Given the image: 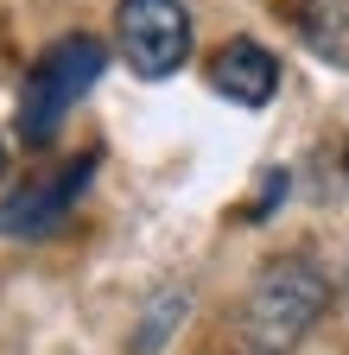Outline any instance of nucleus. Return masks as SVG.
I'll list each match as a JSON object with an SVG mask.
<instances>
[{
    "label": "nucleus",
    "instance_id": "nucleus-1",
    "mask_svg": "<svg viewBox=\"0 0 349 355\" xmlns=\"http://www.w3.org/2000/svg\"><path fill=\"white\" fill-rule=\"evenodd\" d=\"M330 304V279L312 254H273L267 266L254 273L248 298H241V343L248 355H292L305 336L318 330Z\"/></svg>",
    "mask_w": 349,
    "mask_h": 355
},
{
    "label": "nucleus",
    "instance_id": "nucleus-2",
    "mask_svg": "<svg viewBox=\"0 0 349 355\" xmlns=\"http://www.w3.org/2000/svg\"><path fill=\"white\" fill-rule=\"evenodd\" d=\"M102 64H108L102 38H90V32L58 38L51 51L26 70V89H19V140L26 146H51L58 127H64V114L96 89Z\"/></svg>",
    "mask_w": 349,
    "mask_h": 355
},
{
    "label": "nucleus",
    "instance_id": "nucleus-3",
    "mask_svg": "<svg viewBox=\"0 0 349 355\" xmlns=\"http://www.w3.org/2000/svg\"><path fill=\"white\" fill-rule=\"evenodd\" d=\"M114 44H121V58H127L134 76L165 83L191 58V13H185V0H121Z\"/></svg>",
    "mask_w": 349,
    "mask_h": 355
},
{
    "label": "nucleus",
    "instance_id": "nucleus-4",
    "mask_svg": "<svg viewBox=\"0 0 349 355\" xmlns=\"http://www.w3.org/2000/svg\"><path fill=\"white\" fill-rule=\"evenodd\" d=\"M96 165H102V153H76L64 171L13 191L7 203H0V235H7V241H45V235H58V222L70 216V203L83 197V184H90Z\"/></svg>",
    "mask_w": 349,
    "mask_h": 355
},
{
    "label": "nucleus",
    "instance_id": "nucleus-5",
    "mask_svg": "<svg viewBox=\"0 0 349 355\" xmlns=\"http://www.w3.org/2000/svg\"><path fill=\"white\" fill-rule=\"evenodd\" d=\"M210 89L229 96L235 108H267L280 96V58L254 38H229L223 51L210 58Z\"/></svg>",
    "mask_w": 349,
    "mask_h": 355
},
{
    "label": "nucleus",
    "instance_id": "nucleus-6",
    "mask_svg": "<svg viewBox=\"0 0 349 355\" xmlns=\"http://www.w3.org/2000/svg\"><path fill=\"white\" fill-rule=\"evenodd\" d=\"M298 32L312 38L330 64L349 70V7H343V0H312V7L298 13Z\"/></svg>",
    "mask_w": 349,
    "mask_h": 355
},
{
    "label": "nucleus",
    "instance_id": "nucleus-7",
    "mask_svg": "<svg viewBox=\"0 0 349 355\" xmlns=\"http://www.w3.org/2000/svg\"><path fill=\"white\" fill-rule=\"evenodd\" d=\"M185 292H165L153 311H146V318H140V336H134V355H153V349H165V336H171V324H178L185 318Z\"/></svg>",
    "mask_w": 349,
    "mask_h": 355
},
{
    "label": "nucleus",
    "instance_id": "nucleus-8",
    "mask_svg": "<svg viewBox=\"0 0 349 355\" xmlns=\"http://www.w3.org/2000/svg\"><path fill=\"white\" fill-rule=\"evenodd\" d=\"M0 178H7V140H0Z\"/></svg>",
    "mask_w": 349,
    "mask_h": 355
},
{
    "label": "nucleus",
    "instance_id": "nucleus-9",
    "mask_svg": "<svg viewBox=\"0 0 349 355\" xmlns=\"http://www.w3.org/2000/svg\"><path fill=\"white\" fill-rule=\"evenodd\" d=\"M343 292H349V266H343Z\"/></svg>",
    "mask_w": 349,
    "mask_h": 355
}]
</instances>
